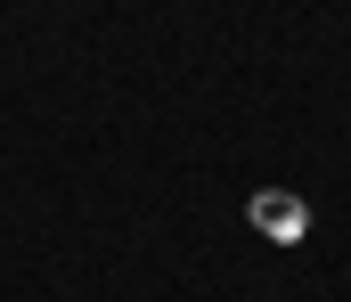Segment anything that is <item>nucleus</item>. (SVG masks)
I'll list each match as a JSON object with an SVG mask.
<instances>
[{
  "label": "nucleus",
  "mask_w": 351,
  "mask_h": 302,
  "mask_svg": "<svg viewBox=\"0 0 351 302\" xmlns=\"http://www.w3.org/2000/svg\"><path fill=\"white\" fill-rule=\"evenodd\" d=\"M254 229H269V237H294V229H302V204H294V197H254Z\"/></svg>",
  "instance_id": "obj_1"
}]
</instances>
